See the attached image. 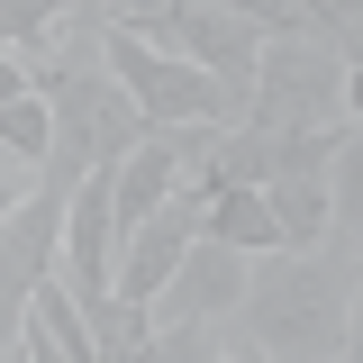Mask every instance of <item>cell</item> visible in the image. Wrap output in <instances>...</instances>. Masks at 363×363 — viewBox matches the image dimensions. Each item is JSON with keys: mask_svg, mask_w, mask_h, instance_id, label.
I'll return each mask as SVG.
<instances>
[{"mask_svg": "<svg viewBox=\"0 0 363 363\" xmlns=\"http://www.w3.org/2000/svg\"><path fill=\"white\" fill-rule=\"evenodd\" d=\"M91 336H100V363H136V354H155V300L109 291V300L91 309Z\"/></svg>", "mask_w": 363, "mask_h": 363, "instance_id": "cell-8", "label": "cell"}, {"mask_svg": "<svg viewBox=\"0 0 363 363\" xmlns=\"http://www.w3.org/2000/svg\"><path fill=\"white\" fill-rule=\"evenodd\" d=\"M64 18H73V0H0V45L28 55V64H45L55 37H64Z\"/></svg>", "mask_w": 363, "mask_h": 363, "instance_id": "cell-9", "label": "cell"}, {"mask_svg": "<svg viewBox=\"0 0 363 363\" xmlns=\"http://www.w3.org/2000/svg\"><path fill=\"white\" fill-rule=\"evenodd\" d=\"M345 109H354V128H363V55L345 64Z\"/></svg>", "mask_w": 363, "mask_h": 363, "instance_id": "cell-12", "label": "cell"}, {"mask_svg": "<svg viewBox=\"0 0 363 363\" xmlns=\"http://www.w3.org/2000/svg\"><path fill=\"white\" fill-rule=\"evenodd\" d=\"M155 45H173V55H191V64H209V73H227V82L255 91V64H264V18H245V9H218V0H164L155 18H136Z\"/></svg>", "mask_w": 363, "mask_h": 363, "instance_id": "cell-4", "label": "cell"}, {"mask_svg": "<svg viewBox=\"0 0 363 363\" xmlns=\"http://www.w3.org/2000/svg\"><path fill=\"white\" fill-rule=\"evenodd\" d=\"M336 218L345 227H363V128H345V145H336Z\"/></svg>", "mask_w": 363, "mask_h": 363, "instance_id": "cell-10", "label": "cell"}, {"mask_svg": "<svg viewBox=\"0 0 363 363\" xmlns=\"http://www.w3.org/2000/svg\"><path fill=\"white\" fill-rule=\"evenodd\" d=\"M354 281H363L354 227H336L327 245H272L236 318H218V345L255 363H336L354 345Z\"/></svg>", "mask_w": 363, "mask_h": 363, "instance_id": "cell-1", "label": "cell"}, {"mask_svg": "<svg viewBox=\"0 0 363 363\" xmlns=\"http://www.w3.org/2000/svg\"><path fill=\"white\" fill-rule=\"evenodd\" d=\"M82 9H100V18H128V28H136V18H155L164 0H82Z\"/></svg>", "mask_w": 363, "mask_h": 363, "instance_id": "cell-11", "label": "cell"}, {"mask_svg": "<svg viewBox=\"0 0 363 363\" xmlns=\"http://www.w3.org/2000/svg\"><path fill=\"white\" fill-rule=\"evenodd\" d=\"M363 245V236H354ZM345 363H363V281H354V345H345Z\"/></svg>", "mask_w": 363, "mask_h": 363, "instance_id": "cell-13", "label": "cell"}, {"mask_svg": "<svg viewBox=\"0 0 363 363\" xmlns=\"http://www.w3.org/2000/svg\"><path fill=\"white\" fill-rule=\"evenodd\" d=\"M354 236H363V227H354Z\"/></svg>", "mask_w": 363, "mask_h": 363, "instance_id": "cell-14", "label": "cell"}, {"mask_svg": "<svg viewBox=\"0 0 363 363\" xmlns=\"http://www.w3.org/2000/svg\"><path fill=\"white\" fill-rule=\"evenodd\" d=\"M9 354H64V363H100V336H91V300L64 281V272H45L37 300L9 318Z\"/></svg>", "mask_w": 363, "mask_h": 363, "instance_id": "cell-6", "label": "cell"}, {"mask_svg": "<svg viewBox=\"0 0 363 363\" xmlns=\"http://www.w3.org/2000/svg\"><path fill=\"white\" fill-rule=\"evenodd\" d=\"M272 191V209H281V245H327L336 236V182L327 173H291V182H264Z\"/></svg>", "mask_w": 363, "mask_h": 363, "instance_id": "cell-7", "label": "cell"}, {"mask_svg": "<svg viewBox=\"0 0 363 363\" xmlns=\"http://www.w3.org/2000/svg\"><path fill=\"white\" fill-rule=\"evenodd\" d=\"M82 173H91V145H73V136H64V145L45 155L37 191L0 209V318H18L28 300H37L45 272H64V218H73Z\"/></svg>", "mask_w": 363, "mask_h": 363, "instance_id": "cell-2", "label": "cell"}, {"mask_svg": "<svg viewBox=\"0 0 363 363\" xmlns=\"http://www.w3.org/2000/svg\"><path fill=\"white\" fill-rule=\"evenodd\" d=\"M345 45L318 37V28H281L264 37V64H255V109L245 118H264V128H354V109H345Z\"/></svg>", "mask_w": 363, "mask_h": 363, "instance_id": "cell-3", "label": "cell"}, {"mask_svg": "<svg viewBox=\"0 0 363 363\" xmlns=\"http://www.w3.org/2000/svg\"><path fill=\"white\" fill-rule=\"evenodd\" d=\"M255 264L264 255H245V245H227V236H200L182 272L155 291V318H236V300L255 291Z\"/></svg>", "mask_w": 363, "mask_h": 363, "instance_id": "cell-5", "label": "cell"}]
</instances>
